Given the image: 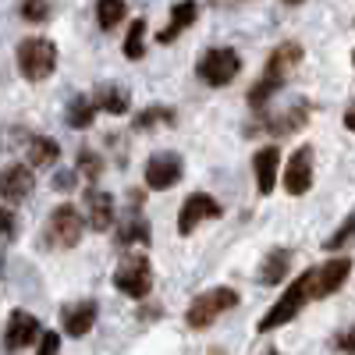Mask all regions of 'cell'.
Here are the masks:
<instances>
[{"label":"cell","mask_w":355,"mask_h":355,"mask_svg":"<svg viewBox=\"0 0 355 355\" xmlns=\"http://www.w3.org/2000/svg\"><path fill=\"white\" fill-rule=\"evenodd\" d=\"M299 61H302V46H299V43H281V46H274V53L266 57V68H263L259 82L249 89V107H252V110L266 107V100H270L274 93H281V85L288 82V75H291L295 68H299Z\"/></svg>","instance_id":"6da1fadb"},{"label":"cell","mask_w":355,"mask_h":355,"mask_svg":"<svg viewBox=\"0 0 355 355\" xmlns=\"http://www.w3.org/2000/svg\"><path fill=\"white\" fill-rule=\"evenodd\" d=\"M234 306H239V291L234 288H210V291L196 295V299L189 302L185 323L192 331H202V327H210V323H217L220 313H227Z\"/></svg>","instance_id":"7a4b0ae2"},{"label":"cell","mask_w":355,"mask_h":355,"mask_svg":"<svg viewBox=\"0 0 355 355\" xmlns=\"http://www.w3.org/2000/svg\"><path fill=\"white\" fill-rule=\"evenodd\" d=\"M309 299H313V295H309V270H306V274H299V277L288 284V291L281 295L270 309H266V316L259 320V331H277V327H284L288 320H295V316L302 313V306H306Z\"/></svg>","instance_id":"3957f363"},{"label":"cell","mask_w":355,"mask_h":355,"mask_svg":"<svg viewBox=\"0 0 355 355\" xmlns=\"http://www.w3.org/2000/svg\"><path fill=\"white\" fill-rule=\"evenodd\" d=\"M18 68H21V75L28 82H43L57 68V46L50 40H43V36L21 40L18 43Z\"/></svg>","instance_id":"277c9868"},{"label":"cell","mask_w":355,"mask_h":355,"mask_svg":"<svg viewBox=\"0 0 355 355\" xmlns=\"http://www.w3.org/2000/svg\"><path fill=\"white\" fill-rule=\"evenodd\" d=\"M196 71H199V78L206 82V85H231L234 78H239V71H242V57L234 53L231 46H210L202 57H199V64H196Z\"/></svg>","instance_id":"5b68a950"},{"label":"cell","mask_w":355,"mask_h":355,"mask_svg":"<svg viewBox=\"0 0 355 355\" xmlns=\"http://www.w3.org/2000/svg\"><path fill=\"white\" fill-rule=\"evenodd\" d=\"M114 288L125 291L128 299H146L150 288H153V266H150V259H146L142 252L139 256H128L114 270Z\"/></svg>","instance_id":"8992f818"},{"label":"cell","mask_w":355,"mask_h":355,"mask_svg":"<svg viewBox=\"0 0 355 355\" xmlns=\"http://www.w3.org/2000/svg\"><path fill=\"white\" fill-rule=\"evenodd\" d=\"M82 227H85V217L75 206H57L46 220V242L57 245V249H71L82 239Z\"/></svg>","instance_id":"52a82bcc"},{"label":"cell","mask_w":355,"mask_h":355,"mask_svg":"<svg viewBox=\"0 0 355 355\" xmlns=\"http://www.w3.org/2000/svg\"><path fill=\"white\" fill-rule=\"evenodd\" d=\"M348 274H352L348 256H338V259H327L323 266H313L309 270V295L313 299H327V295H334L338 288H345Z\"/></svg>","instance_id":"ba28073f"},{"label":"cell","mask_w":355,"mask_h":355,"mask_svg":"<svg viewBox=\"0 0 355 355\" xmlns=\"http://www.w3.org/2000/svg\"><path fill=\"white\" fill-rule=\"evenodd\" d=\"M220 217V202L206 192H192L182 202V214H178V234H192L202 220H217Z\"/></svg>","instance_id":"9c48e42d"},{"label":"cell","mask_w":355,"mask_h":355,"mask_svg":"<svg viewBox=\"0 0 355 355\" xmlns=\"http://www.w3.org/2000/svg\"><path fill=\"white\" fill-rule=\"evenodd\" d=\"M313 189V146H299L284 164V192L306 196Z\"/></svg>","instance_id":"30bf717a"},{"label":"cell","mask_w":355,"mask_h":355,"mask_svg":"<svg viewBox=\"0 0 355 355\" xmlns=\"http://www.w3.org/2000/svg\"><path fill=\"white\" fill-rule=\"evenodd\" d=\"M309 114H313L309 100H295L291 107H284L277 114H266L263 117V132L266 135H295V132H302L309 125Z\"/></svg>","instance_id":"8fae6325"},{"label":"cell","mask_w":355,"mask_h":355,"mask_svg":"<svg viewBox=\"0 0 355 355\" xmlns=\"http://www.w3.org/2000/svg\"><path fill=\"white\" fill-rule=\"evenodd\" d=\"M182 171H185V164H182L178 153H153L150 160H146V185H150L153 192H164L182 178Z\"/></svg>","instance_id":"7c38bea8"},{"label":"cell","mask_w":355,"mask_h":355,"mask_svg":"<svg viewBox=\"0 0 355 355\" xmlns=\"http://www.w3.org/2000/svg\"><path fill=\"white\" fill-rule=\"evenodd\" d=\"M82 206H85V220L93 231H107L114 224V196L107 189L89 185L85 196H82Z\"/></svg>","instance_id":"4fadbf2b"},{"label":"cell","mask_w":355,"mask_h":355,"mask_svg":"<svg viewBox=\"0 0 355 355\" xmlns=\"http://www.w3.org/2000/svg\"><path fill=\"white\" fill-rule=\"evenodd\" d=\"M33 171H28L25 164H11L0 171V199L4 202H25L28 196H33Z\"/></svg>","instance_id":"5bb4252c"},{"label":"cell","mask_w":355,"mask_h":355,"mask_svg":"<svg viewBox=\"0 0 355 355\" xmlns=\"http://www.w3.org/2000/svg\"><path fill=\"white\" fill-rule=\"evenodd\" d=\"M36 338H40V320L25 309H15L8 320V331H4V348L18 352V348H28Z\"/></svg>","instance_id":"9a60e30c"},{"label":"cell","mask_w":355,"mask_h":355,"mask_svg":"<svg viewBox=\"0 0 355 355\" xmlns=\"http://www.w3.org/2000/svg\"><path fill=\"white\" fill-rule=\"evenodd\" d=\"M61 323H64V331L71 338H85L89 331H93V323H96V302L93 299H78V302L64 306Z\"/></svg>","instance_id":"2e32d148"},{"label":"cell","mask_w":355,"mask_h":355,"mask_svg":"<svg viewBox=\"0 0 355 355\" xmlns=\"http://www.w3.org/2000/svg\"><path fill=\"white\" fill-rule=\"evenodd\" d=\"M277 164H281L277 146H263V150L252 157V174H256V189H259V196H270V192H274Z\"/></svg>","instance_id":"e0dca14e"},{"label":"cell","mask_w":355,"mask_h":355,"mask_svg":"<svg viewBox=\"0 0 355 355\" xmlns=\"http://www.w3.org/2000/svg\"><path fill=\"white\" fill-rule=\"evenodd\" d=\"M89 100H93L96 110H107V114H128V103H132L128 89L117 85V82H100Z\"/></svg>","instance_id":"ac0fdd59"},{"label":"cell","mask_w":355,"mask_h":355,"mask_svg":"<svg viewBox=\"0 0 355 355\" xmlns=\"http://www.w3.org/2000/svg\"><path fill=\"white\" fill-rule=\"evenodd\" d=\"M150 239H153V231H150V220L139 214V192H135L132 196V214L125 217L121 231H117V245H132V242L150 245Z\"/></svg>","instance_id":"d6986e66"},{"label":"cell","mask_w":355,"mask_h":355,"mask_svg":"<svg viewBox=\"0 0 355 355\" xmlns=\"http://www.w3.org/2000/svg\"><path fill=\"white\" fill-rule=\"evenodd\" d=\"M288 266H291V249H281V245H274L270 252L263 256V266H259V274H256V281L259 284H284L288 281Z\"/></svg>","instance_id":"ffe728a7"},{"label":"cell","mask_w":355,"mask_h":355,"mask_svg":"<svg viewBox=\"0 0 355 355\" xmlns=\"http://www.w3.org/2000/svg\"><path fill=\"white\" fill-rule=\"evenodd\" d=\"M196 15H199V4H196V0H182V4H174L171 21L157 33V43H171V40H178V36H182L185 28L196 21Z\"/></svg>","instance_id":"44dd1931"},{"label":"cell","mask_w":355,"mask_h":355,"mask_svg":"<svg viewBox=\"0 0 355 355\" xmlns=\"http://www.w3.org/2000/svg\"><path fill=\"white\" fill-rule=\"evenodd\" d=\"M25 157L33 160V167H46V164H53L57 157H61V146H57L53 139H46V135H33L25 142Z\"/></svg>","instance_id":"7402d4cb"},{"label":"cell","mask_w":355,"mask_h":355,"mask_svg":"<svg viewBox=\"0 0 355 355\" xmlns=\"http://www.w3.org/2000/svg\"><path fill=\"white\" fill-rule=\"evenodd\" d=\"M157 125H174V110H171V107H164V103L146 107L142 114H135L132 132H153Z\"/></svg>","instance_id":"603a6c76"},{"label":"cell","mask_w":355,"mask_h":355,"mask_svg":"<svg viewBox=\"0 0 355 355\" xmlns=\"http://www.w3.org/2000/svg\"><path fill=\"white\" fill-rule=\"evenodd\" d=\"M93 117H96V107H93V100H89V96H71L68 100L64 121L71 128H89V125H93Z\"/></svg>","instance_id":"cb8c5ba5"},{"label":"cell","mask_w":355,"mask_h":355,"mask_svg":"<svg viewBox=\"0 0 355 355\" xmlns=\"http://www.w3.org/2000/svg\"><path fill=\"white\" fill-rule=\"evenodd\" d=\"M125 0H100V4H96V21H100V28H107V33H110V28H117V25H121V18H125Z\"/></svg>","instance_id":"d4e9b609"},{"label":"cell","mask_w":355,"mask_h":355,"mask_svg":"<svg viewBox=\"0 0 355 355\" xmlns=\"http://www.w3.org/2000/svg\"><path fill=\"white\" fill-rule=\"evenodd\" d=\"M146 21L142 18H135L132 25H128V36H125V57L128 61H139V57L146 53Z\"/></svg>","instance_id":"484cf974"},{"label":"cell","mask_w":355,"mask_h":355,"mask_svg":"<svg viewBox=\"0 0 355 355\" xmlns=\"http://www.w3.org/2000/svg\"><path fill=\"white\" fill-rule=\"evenodd\" d=\"M352 239H355V210L345 217V224L331 234V239L323 242V249H327V252H338V249H345V242H352Z\"/></svg>","instance_id":"4316f807"},{"label":"cell","mask_w":355,"mask_h":355,"mask_svg":"<svg viewBox=\"0 0 355 355\" xmlns=\"http://www.w3.org/2000/svg\"><path fill=\"white\" fill-rule=\"evenodd\" d=\"M18 11L25 21H46L50 18V0H18Z\"/></svg>","instance_id":"83f0119b"},{"label":"cell","mask_w":355,"mask_h":355,"mask_svg":"<svg viewBox=\"0 0 355 355\" xmlns=\"http://www.w3.org/2000/svg\"><path fill=\"white\" fill-rule=\"evenodd\" d=\"M78 171H82V174H89V178L96 182L100 171H103V164H100V157H96L93 150H85V146H82V150H78Z\"/></svg>","instance_id":"f1b7e54d"},{"label":"cell","mask_w":355,"mask_h":355,"mask_svg":"<svg viewBox=\"0 0 355 355\" xmlns=\"http://www.w3.org/2000/svg\"><path fill=\"white\" fill-rule=\"evenodd\" d=\"M15 231H18V220H15V214L11 210H4V206H0V239H15Z\"/></svg>","instance_id":"f546056e"},{"label":"cell","mask_w":355,"mask_h":355,"mask_svg":"<svg viewBox=\"0 0 355 355\" xmlns=\"http://www.w3.org/2000/svg\"><path fill=\"white\" fill-rule=\"evenodd\" d=\"M53 189L57 192H71L75 189V171H57L53 174Z\"/></svg>","instance_id":"4dcf8cb0"},{"label":"cell","mask_w":355,"mask_h":355,"mask_svg":"<svg viewBox=\"0 0 355 355\" xmlns=\"http://www.w3.org/2000/svg\"><path fill=\"white\" fill-rule=\"evenodd\" d=\"M334 348H338V352H355V327L345 331V334H338V338H334Z\"/></svg>","instance_id":"1f68e13d"},{"label":"cell","mask_w":355,"mask_h":355,"mask_svg":"<svg viewBox=\"0 0 355 355\" xmlns=\"http://www.w3.org/2000/svg\"><path fill=\"white\" fill-rule=\"evenodd\" d=\"M57 348H61V338H57V334H43V338H40V352H43V355H50V352H57Z\"/></svg>","instance_id":"d6a6232c"},{"label":"cell","mask_w":355,"mask_h":355,"mask_svg":"<svg viewBox=\"0 0 355 355\" xmlns=\"http://www.w3.org/2000/svg\"><path fill=\"white\" fill-rule=\"evenodd\" d=\"M345 128H348V132H355V107H352V110H345Z\"/></svg>","instance_id":"836d02e7"},{"label":"cell","mask_w":355,"mask_h":355,"mask_svg":"<svg viewBox=\"0 0 355 355\" xmlns=\"http://www.w3.org/2000/svg\"><path fill=\"white\" fill-rule=\"evenodd\" d=\"M284 4H302V0H284Z\"/></svg>","instance_id":"e575fe53"},{"label":"cell","mask_w":355,"mask_h":355,"mask_svg":"<svg viewBox=\"0 0 355 355\" xmlns=\"http://www.w3.org/2000/svg\"><path fill=\"white\" fill-rule=\"evenodd\" d=\"M352 64H355V53H352Z\"/></svg>","instance_id":"d590c367"}]
</instances>
